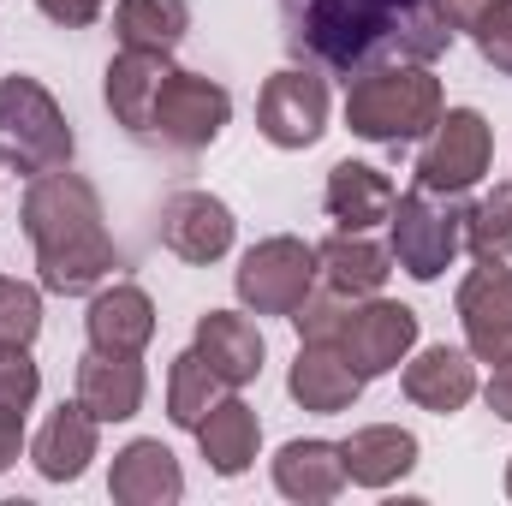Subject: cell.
<instances>
[{"mask_svg":"<svg viewBox=\"0 0 512 506\" xmlns=\"http://www.w3.org/2000/svg\"><path fill=\"white\" fill-rule=\"evenodd\" d=\"M280 42L298 66L364 78L376 66H429L453 48L435 0H274Z\"/></svg>","mask_w":512,"mask_h":506,"instance_id":"cell-1","label":"cell"},{"mask_svg":"<svg viewBox=\"0 0 512 506\" xmlns=\"http://www.w3.org/2000/svg\"><path fill=\"white\" fill-rule=\"evenodd\" d=\"M24 239L36 251L42 286L60 292V298L96 292L120 268V245L102 227V197L72 167H54V173L30 179V191H24Z\"/></svg>","mask_w":512,"mask_h":506,"instance_id":"cell-2","label":"cell"},{"mask_svg":"<svg viewBox=\"0 0 512 506\" xmlns=\"http://www.w3.org/2000/svg\"><path fill=\"white\" fill-rule=\"evenodd\" d=\"M441 120V78L429 66H376L346 84V126L370 143H411Z\"/></svg>","mask_w":512,"mask_h":506,"instance_id":"cell-3","label":"cell"},{"mask_svg":"<svg viewBox=\"0 0 512 506\" xmlns=\"http://www.w3.org/2000/svg\"><path fill=\"white\" fill-rule=\"evenodd\" d=\"M0 167L30 173V179L72 167V126L60 102L24 72L0 78Z\"/></svg>","mask_w":512,"mask_h":506,"instance_id":"cell-4","label":"cell"},{"mask_svg":"<svg viewBox=\"0 0 512 506\" xmlns=\"http://www.w3.org/2000/svg\"><path fill=\"white\" fill-rule=\"evenodd\" d=\"M227 120H233V96L215 78L167 66L161 84H155V102H149V126H143L137 143L173 149V155H197V149H209L221 137Z\"/></svg>","mask_w":512,"mask_h":506,"instance_id":"cell-5","label":"cell"},{"mask_svg":"<svg viewBox=\"0 0 512 506\" xmlns=\"http://www.w3.org/2000/svg\"><path fill=\"white\" fill-rule=\"evenodd\" d=\"M393 262L411 274V280H441L447 262L465 245V209H453V197L441 203L435 191H405L393 197Z\"/></svg>","mask_w":512,"mask_h":506,"instance_id":"cell-6","label":"cell"},{"mask_svg":"<svg viewBox=\"0 0 512 506\" xmlns=\"http://www.w3.org/2000/svg\"><path fill=\"white\" fill-rule=\"evenodd\" d=\"M239 304L256 316H292L310 292H316V245L304 239H262L245 251L239 274Z\"/></svg>","mask_w":512,"mask_h":506,"instance_id":"cell-7","label":"cell"},{"mask_svg":"<svg viewBox=\"0 0 512 506\" xmlns=\"http://www.w3.org/2000/svg\"><path fill=\"white\" fill-rule=\"evenodd\" d=\"M489 155H495V131L477 108H447L435 120L429 149L417 155V191H435V197H459L471 191L483 173H489Z\"/></svg>","mask_w":512,"mask_h":506,"instance_id":"cell-8","label":"cell"},{"mask_svg":"<svg viewBox=\"0 0 512 506\" xmlns=\"http://www.w3.org/2000/svg\"><path fill=\"white\" fill-rule=\"evenodd\" d=\"M352 370L364 381L387 376V370H399L405 364V352L417 346V310H405V304H387V298H352V310H346V322L334 328V340H328Z\"/></svg>","mask_w":512,"mask_h":506,"instance_id":"cell-9","label":"cell"},{"mask_svg":"<svg viewBox=\"0 0 512 506\" xmlns=\"http://www.w3.org/2000/svg\"><path fill=\"white\" fill-rule=\"evenodd\" d=\"M256 131L274 149H310L328 131V84L310 66H286L256 96Z\"/></svg>","mask_w":512,"mask_h":506,"instance_id":"cell-10","label":"cell"},{"mask_svg":"<svg viewBox=\"0 0 512 506\" xmlns=\"http://www.w3.org/2000/svg\"><path fill=\"white\" fill-rule=\"evenodd\" d=\"M459 322L465 346L477 364H507L512 358V268L507 262H477L459 286Z\"/></svg>","mask_w":512,"mask_h":506,"instance_id":"cell-11","label":"cell"},{"mask_svg":"<svg viewBox=\"0 0 512 506\" xmlns=\"http://www.w3.org/2000/svg\"><path fill=\"white\" fill-rule=\"evenodd\" d=\"M161 245L179 256V262H197V268H209V262H221V256L233 251V233H239V221H233V209L221 203V197H209V191H173L167 203H161Z\"/></svg>","mask_w":512,"mask_h":506,"instance_id":"cell-12","label":"cell"},{"mask_svg":"<svg viewBox=\"0 0 512 506\" xmlns=\"http://www.w3.org/2000/svg\"><path fill=\"white\" fill-rule=\"evenodd\" d=\"M84 334H90V352H114V358H137L149 340H155V304L143 286H102L90 298V316H84Z\"/></svg>","mask_w":512,"mask_h":506,"instance_id":"cell-13","label":"cell"},{"mask_svg":"<svg viewBox=\"0 0 512 506\" xmlns=\"http://www.w3.org/2000/svg\"><path fill=\"white\" fill-rule=\"evenodd\" d=\"M108 495L120 506H173L185 495V471L173 459V447L161 441H131L114 453V471H108Z\"/></svg>","mask_w":512,"mask_h":506,"instance_id":"cell-14","label":"cell"},{"mask_svg":"<svg viewBox=\"0 0 512 506\" xmlns=\"http://www.w3.org/2000/svg\"><path fill=\"white\" fill-rule=\"evenodd\" d=\"M405 399L411 405H423V411H435V417H453V411H465L471 399H477V364H471V352H459V346H429V352H417L411 364H405Z\"/></svg>","mask_w":512,"mask_h":506,"instance_id":"cell-15","label":"cell"},{"mask_svg":"<svg viewBox=\"0 0 512 506\" xmlns=\"http://www.w3.org/2000/svg\"><path fill=\"white\" fill-rule=\"evenodd\" d=\"M286 393L304 405V411H316V417H334V411H352L358 405V393H364V376L334 352V346H322V340H304L298 346V358H292V376H286Z\"/></svg>","mask_w":512,"mask_h":506,"instance_id":"cell-16","label":"cell"},{"mask_svg":"<svg viewBox=\"0 0 512 506\" xmlns=\"http://www.w3.org/2000/svg\"><path fill=\"white\" fill-rule=\"evenodd\" d=\"M191 346H197L203 364L221 376V387H251V381L262 376V358H268L256 322L251 316H233V310L197 316V340H191Z\"/></svg>","mask_w":512,"mask_h":506,"instance_id":"cell-17","label":"cell"},{"mask_svg":"<svg viewBox=\"0 0 512 506\" xmlns=\"http://www.w3.org/2000/svg\"><path fill=\"white\" fill-rule=\"evenodd\" d=\"M143 364L137 358H114V352H84L78 364V405L96 423H126L143 411Z\"/></svg>","mask_w":512,"mask_h":506,"instance_id":"cell-18","label":"cell"},{"mask_svg":"<svg viewBox=\"0 0 512 506\" xmlns=\"http://www.w3.org/2000/svg\"><path fill=\"white\" fill-rule=\"evenodd\" d=\"M30 459H36V471H42L48 483H78V477L90 471V459H96V417H90L78 399L60 405V411L36 429Z\"/></svg>","mask_w":512,"mask_h":506,"instance_id":"cell-19","label":"cell"},{"mask_svg":"<svg viewBox=\"0 0 512 506\" xmlns=\"http://www.w3.org/2000/svg\"><path fill=\"white\" fill-rule=\"evenodd\" d=\"M340 465H346V483H358V489H387V483H399V477L417 465V435L399 429V423L358 429L352 441H340Z\"/></svg>","mask_w":512,"mask_h":506,"instance_id":"cell-20","label":"cell"},{"mask_svg":"<svg viewBox=\"0 0 512 506\" xmlns=\"http://www.w3.org/2000/svg\"><path fill=\"white\" fill-rule=\"evenodd\" d=\"M256 441H262V423L245 399H215L209 417L197 423V447L215 477H245L256 465Z\"/></svg>","mask_w":512,"mask_h":506,"instance_id":"cell-21","label":"cell"},{"mask_svg":"<svg viewBox=\"0 0 512 506\" xmlns=\"http://www.w3.org/2000/svg\"><path fill=\"white\" fill-rule=\"evenodd\" d=\"M316 274L334 286V292H346V298H376L387 286V274H393V251L382 245H370L364 233H334V239H322L316 245Z\"/></svg>","mask_w":512,"mask_h":506,"instance_id":"cell-22","label":"cell"},{"mask_svg":"<svg viewBox=\"0 0 512 506\" xmlns=\"http://www.w3.org/2000/svg\"><path fill=\"white\" fill-rule=\"evenodd\" d=\"M274 489L286 501H334L346 489V465H340V447L334 441H286L280 459H274Z\"/></svg>","mask_w":512,"mask_h":506,"instance_id":"cell-23","label":"cell"},{"mask_svg":"<svg viewBox=\"0 0 512 506\" xmlns=\"http://www.w3.org/2000/svg\"><path fill=\"white\" fill-rule=\"evenodd\" d=\"M328 215L346 227V233H370L376 221L393 215V179L382 167H364V161H340L328 173Z\"/></svg>","mask_w":512,"mask_h":506,"instance_id":"cell-24","label":"cell"},{"mask_svg":"<svg viewBox=\"0 0 512 506\" xmlns=\"http://www.w3.org/2000/svg\"><path fill=\"white\" fill-rule=\"evenodd\" d=\"M161 72H167V54H143V48H120L108 60V108L131 137H143V126H149V102H155Z\"/></svg>","mask_w":512,"mask_h":506,"instance_id":"cell-25","label":"cell"},{"mask_svg":"<svg viewBox=\"0 0 512 506\" xmlns=\"http://www.w3.org/2000/svg\"><path fill=\"white\" fill-rule=\"evenodd\" d=\"M191 30V6L185 0H120L114 6V36L120 48H143V54H173Z\"/></svg>","mask_w":512,"mask_h":506,"instance_id":"cell-26","label":"cell"},{"mask_svg":"<svg viewBox=\"0 0 512 506\" xmlns=\"http://www.w3.org/2000/svg\"><path fill=\"white\" fill-rule=\"evenodd\" d=\"M221 399V376L203 364V352L191 346V352H179L173 358V370H167V417L179 423V429H191L197 435V423L209 417V405Z\"/></svg>","mask_w":512,"mask_h":506,"instance_id":"cell-27","label":"cell"},{"mask_svg":"<svg viewBox=\"0 0 512 506\" xmlns=\"http://www.w3.org/2000/svg\"><path fill=\"white\" fill-rule=\"evenodd\" d=\"M465 245L477 251V262L512 256V179H501L477 209H465Z\"/></svg>","mask_w":512,"mask_h":506,"instance_id":"cell-28","label":"cell"},{"mask_svg":"<svg viewBox=\"0 0 512 506\" xmlns=\"http://www.w3.org/2000/svg\"><path fill=\"white\" fill-rule=\"evenodd\" d=\"M42 328V292L24 280H0V346H30Z\"/></svg>","mask_w":512,"mask_h":506,"instance_id":"cell-29","label":"cell"},{"mask_svg":"<svg viewBox=\"0 0 512 506\" xmlns=\"http://www.w3.org/2000/svg\"><path fill=\"white\" fill-rule=\"evenodd\" d=\"M471 42H477V54H483L501 78H512V0H489V6L471 18Z\"/></svg>","mask_w":512,"mask_h":506,"instance_id":"cell-30","label":"cell"},{"mask_svg":"<svg viewBox=\"0 0 512 506\" xmlns=\"http://www.w3.org/2000/svg\"><path fill=\"white\" fill-rule=\"evenodd\" d=\"M36 364H30V346H0V405L6 411H30L36 405Z\"/></svg>","mask_w":512,"mask_h":506,"instance_id":"cell-31","label":"cell"},{"mask_svg":"<svg viewBox=\"0 0 512 506\" xmlns=\"http://www.w3.org/2000/svg\"><path fill=\"white\" fill-rule=\"evenodd\" d=\"M36 6H42L54 24L84 30V24H96V18H102V6H108V0H36Z\"/></svg>","mask_w":512,"mask_h":506,"instance_id":"cell-32","label":"cell"},{"mask_svg":"<svg viewBox=\"0 0 512 506\" xmlns=\"http://www.w3.org/2000/svg\"><path fill=\"white\" fill-rule=\"evenodd\" d=\"M18 447H24V411H6L0 405V471L18 459Z\"/></svg>","mask_w":512,"mask_h":506,"instance_id":"cell-33","label":"cell"},{"mask_svg":"<svg viewBox=\"0 0 512 506\" xmlns=\"http://www.w3.org/2000/svg\"><path fill=\"white\" fill-rule=\"evenodd\" d=\"M489 411L512 423V358L507 364H495V376H489Z\"/></svg>","mask_w":512,"mask_h":506,"instance_id":"cell-34","label":"cell"},{"mask_svg":"<svg viewBox=\"0 0 512 506\" xmlns=\"http://www.w3.org/2000/svg\"><path fill=\"white\" fill-rule=\"evenodd\" d=\"M507 495H512V465H507Z\"/></svg>","mask_w":512,"mask_h":506,"instance_id":"cell-35","label":"cell"}]
</instances>
